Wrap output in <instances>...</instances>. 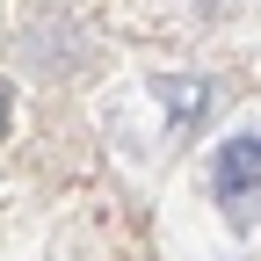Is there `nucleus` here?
<instances>
[{"instance_id":"nucleus-2","label":"nucleus","mask_w":261,"mask_h":261,"mask_svg":"<svg viewBox=\"0 0 261 261\" xmlns=\"http://www.w3.org/2000/svg\"><path fill=\"white\" fill-rule=\"evenodd\" d=\"M152 94H160V109H167V123L174 130H196L211 116V80H196V73H174V80H152Z\"/></svg>"},{"instance_id":"nucleus-3","label":"nucleus","mask_w":261,"mask_h":261,"mask_svg":"<svg viewBox=\"0 0 261 261\" xmlns=\"http://www.w3.org/2000/svg\"><path fill=\"white\" fill-rule=\"evenodd\" d=\"M8 116H15V102H8V87H0V130H8Z\"/></svg>"},{"instance_id":"nucleus-1","label":"nucleus","mask_w":261,"mask_h":261,"mask_svg":"<svg viewBox=\"0 0 261 261\" xmlns=\"http://www.w3.org/2000/svg\"><path fill=\"white\" fill-rule=\"evenodd\" d=\"M211 203L232 218L240 232L261 225V138H225L211 152Z\"/></svg>"}]
</instances>
